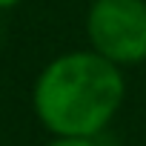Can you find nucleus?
Returning <instances> with one entry per match:
<instances>
[{
    "label": "nucleus",
    "instance_id": "1",
    "mask_svg": "<svg viewBox=\"0 0 146 146\" xmlns=\"http://www.w3.org/2000/svg\"><path fill=\"white\" fill-rule=\"evenodd\" d=\"M126 98L120 66L92 49L63 52L49 60L32 86V109L52 135L98 137Z\"/></svg>",
    "mask_w": 146,
    "mask_h": 146
},
{
    "label": "nucleus",
    "instance_id": "2",
    "mask_svg": "<svg viewBox=\"0 0 146 146\" xmlns=\"http://www.w3.org/2000/svg\"><path fill=\"white\" fill-rule=\"evenodd\" d=\"M86 37L89 49L115 66L146 60V0H92Z\"/></svg>",
    "mask_w": 146,
    "mask_h": 146
},
{
    "label": "nucleus",
    "instance_id": "3",
    "mask_svg": "<svg viewBox=\"0 0 146 146\" xmlns=\"http://www.w3.org/2000/svg\"><path fill=\"white\" fill-rule=\"evenodd\" d=\"M46 146H98L95 137H72V135H52Z\"/></svg>",
    "mask_w": 146,
    "mask_h": 146
},
{
    "label": "nucleus",
    "instance_id": "4",
    "mask_svg": "<svg viewBox=\"0 0 146 146\" xmlns=\"http://www.w3.org/2000/svg\"><path fill=\"white\" fill-rule=\"evenodd\" d=\"M23 0H0V12H6V9H15V6H20Z\"/></svg>",
    "mask_w": 146,
    "mask_h": 146
},
{
    "label": "nucleus",
    "instance_id": "5",
    "mask_svg": "<svg viewBox=\"0 0 146 146\" xmlns=\"http://www.w3.org/2000/svg\"><path fill=\"white\" fill-rule=\"evenodd\" d=\"M98 146H126V143H120V140H98Z\"/></svg>",
    "mask_w": 146,
    "mask_h": 146
}]
</instances>
